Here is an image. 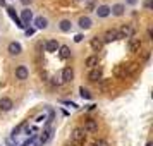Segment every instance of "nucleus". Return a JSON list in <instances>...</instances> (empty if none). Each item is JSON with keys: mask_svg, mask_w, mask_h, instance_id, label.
Listing matches in <instances>:
<instances>
[{"mask_svg": "<svg viewBox=\"0 0 153 146\" xmlns=\"http://www.w3.org/2000/svg\"><path fill=\"white\" fill-rule=\"evenodd\" d=\"M71 139H72L74 143H84L86 132H84L81 127H76V129H72V132H71Z\"/></svg>", "mask_w": 153, "mask_h": 146, "instance_id": "nucleus-1", "label": "nucleus"}, {"mask_svg": "<svg viewBox=\"0 0 153 146\" xmlns=\"http://www.w3.org/2000/svg\"><path fill=\"white\" fill-rule=\"evenodd\" d=\"M119 33V38H132L134 36V28L129 26V24H124L120 29H117Z\"/></svg>", "mask_w": 153, "mask_h": 146, "instance_id": "nucleus-2", "label": "nucleus"}, {"mask_svg": "<svg viewBox=\"0 0 153 146\" xmlns=\"http://www.w3.org/2000/svg\"><path fill=\"white\" fill-rule=\"evenodd\" d=\"M115 40H119L117 29H108V31H105V35L102 36V42L103 43H112V42H115Z\"/></svg>", "mask_w": 153, "mask_h": 146, "instance_id": "nucleus-3", "label": "nucleus"}, {"mask_svg": "<svg viewBox=\"0 0 153 146\" xmlns=\"http://www.w3.org/2000/svg\"><path fill=\"white\" fill-rule=\"evenodd\" d=\"M29 76V70L26 65H19L17 69H16V79H19V81H24V79H28Z\"/></svg>", "mask_w": 153, "mask_h": 146, "instance_id": "nucleus-4", "label": "nucleus"}, {"mask_svg": "<svg viewBox=\"0 0 153 146\" xmlns=\"http://www.w3.org/2000/svg\"><path fill=\"white\" fill-rule=\"evenodd\" d=\"M7 52L10 53V55H21V53H22V47L17 42H12V43H9Z\"/></svg>", "mask_w": 153, "mask_h": 146, "instance_id": "nucleus-5", "label": "nucleus"}, {"mask_svg": "<svg viewBox=\"0 0 153 146\" xmlns=\"http://www.w3.org/2000/svg\"><path fill=\"white\" fill-rule=\"evenodd\" d=\"M60 79H62V83H71L74 79V70L71 69V67H65L62 70V74H60Z\"/></svg>", "mask_w": 153, "mask_h": 146, "instance_id": "nucleus-6", "label": "nucleus"}, {"mask_svg": "<svg viewBox=\"0 0 153 146\" xmlns=\"http://www.w3.org/2000/svg\"><path fill=\"white\" fill-rule=\"evenodd\" d=\"M31 19H33V14H31V10L29 9H24V10H21V24L22 26H28L29 22H31Z\"/></svg>", "mask_w": 153, "mask_h": 146, "instance_id": "nucleus-7", "label": "nucleus"}, {"mask_svg": "<svg viewBox=\"0 0 153 146\" xmlns=\"http://www.w3.org/2000/svg\"><path fill=\"white\" fill-rule=\"evenodd\" d=\"M88 79H90L91 83H97L102 79V69L100 67H95V69L90 70V74H88Z\"/></svg>", "mask_w": 153, "mask_h": 146, "instance_id": "nucleus-8", "label": "nucleus"}, {"mask_svg": "<svg viewBox=\"0 0 153 146\" xmlns=\"http://www.w3.org/2000/svg\"><path fill=\"white\" fill-rule=\"evenodd\" d=\"M97 129H98L97 120H93V119H88V120L84 122V127H83V131H84V132H95Z\"/></svg>", "mask_w": 153, "mask_h": 146, "instance_id": "nucleus-9", "label": "nucleus"}, {"mask_svg": "<svg viewBox=\"0 0 153 146\" xmlns=\"http://www.w3.org/2000/svg\"><path fill=\"white\" fill-rule=\"evenodd\" d=\"M77 24H79L81 29H90L93 26V21H91V17H88V16H83V17H79Z\"/></svg>", "mask_w": 153, "mask_h": 146, "instance_id": "nucleus-10", "label": "nucleus"}, {"mask_svg": "<svg viewBox=\"0 0 153 146\" xmlns=\"http://www.w3.org/2000/svg\"><path fill=\"white\" fill-rule=\"evenodd\" d=\"M35 26L38 29H47L48 28V19L47 17H43V16H38L35 19Z\"/></svg>", "mask_w": 153, "mask_h": 146, "instance_id": "nucleus-11", "label": "nucleus"}, {"mask_svg": "<svg viewBox=\"0 0 153 146\" xmlns=\"http://www.w3.org/2000/svg\"><path fill=\"white\" fill-rule=\"evenodd\" d=\"M12 107H14V103H12V100H10V98H0V110L9 112Z\"/></svg>", "mask_w": 153, "mask_h": 146, "instance_id": "nucleus-12", "label": "nucleus"}, {"mask_svg": "<svg viewBox=\"0 0 153 146\" xmlns=\"http://www.w3.org/2000/svg\"><path fill=\"white\" fill-rule=\"evenodd\" d=\"M59 47H60V45H59V42H57V40H48V42L45 43V50H47V52H50V53L57 52V50H59Z\"/></svg>", "mask_w": 153, "mask_h": 146, "instance_id": "nucleus-13", "label": "nucleus"}, {"mask_svg": "<svg viewBox=\"0 0 153 146\" xmlns=\"http://www.w3.org/2000/svg\"><path fill=\"white\" fill-rule=\"evenodd\" d=\"M141 40L139 38H129V52H139Z\"/></svg>", "mask_w": 153, "mask_h": 146, "instance_id": "nucleus-14", "label": "nucleus"}, {"mask_svg": "<svg viewBox=\"0 0 153 146\" xmlns=\"http://www.w3.org/2000/svg\"><path fill=\"white\" fill-rule=\"evenodd\" d=\"M95 12H97L98 17H107V16L110 14V7H108V5H98V7L95 9Z\"/></svg>", "mask_w": 153, "mask_h": 146, "instance_id": "nucleus-15", "label": "nucleus"}, {"mask_svg": "<svg viewBox=\"0 0 153 146\" xmlns=\"http://www.w3.org/2000/svg\"><path fill=\"white\" fill-rule=\"evenodd\" d=\"M91 48L95 50V52H100L102 50V47H103V42H102V38H98V36H95V38H91Z\"/></svg>", "mask_w": 153, "mask_h": 146, "instance_id": "nucleus-16", "label": "nucleus"}, {"mask_svg": "<svg viewBox=\"0 0 153 146\" xmlns=\"http://www.w3.org/2000/svg\"><path fill=\"white\" fill-rule=\"evenodd\" d=\"M52 132H53V131H52L50 127H48V129H45V131L42 132L40 139H38V143H40V145H45V143H47V141H48L50 138H52Z\"/></svg>", "mask_w": 153, "mask_h": 146, "instance_id": "nucleus-17", "label": "nucleus"}, {"mask_svg": "<svg viewBox=\"0 0 153 146\" xmlns=\"http://www.w3.org/2000/svg\"><path fill=\"white\" fill-rule=\"evenodd\" d=\"M7 14L10 16V17H12V21H14L16 24L19 26V28H24V26H22V24H21V21H19V17H17V14H16L14 7H10V5H9V7H7Z\"/></svg>", "mask_w": 153, "mask_h": 146, "instance_id": "nucleus-18", "label": "nucleus"}, {"mask_svg": "<svg viewBox=\"0 0 153 146\" xmlns=\"http://www.w3.org/2000/svg\"><path fill=\"white\" fill-rule=\"evenodd\" d=\"M124 10H126V7L122 5V4H115V5H112V9H110V12L114 16H122Z\"/></svg>", "mask_w": 153, "mask_h": 146, "instance_id": "nucleus-19", "label": "nucleus"}, {"mask_svg": "<svg viewBox=\"0 0 153 146\" xmlns=\"http://www.w3.org/2000/svg\"><path fill=\"white\" fill-rule=\"evenodd\" d=\"M59 28H60V31L67 33V31H71V28H72V22H71L69 19H62L60 24H59Z\"/></svg>", "mask_w": 153, "mask_h": 146, "instance_id": "nucleus-20", "label": "nucleus"}, {"mask_svg": "<svg viewBox=\"0 0 153 146\" xmlns=\"http://www.w3.org/2000/svg\"><path fill=\"white\" fill-rule=\"evenodd\" d=\"M59 55L62 57V59H69V57H71V50H69V47H65V45L59 47Z\"/></svg>", "mask_w": 153, "mask_h": 146, "instance_id": "nucleus-21", "label": "nucleus"}, {"mask_svg": "<svg viewBox=\"0 0 153 146\" xmlns=\"http://www.w3.org/2000/svg\"><path fill=\"white\" fill-rule=\"evenodd\" d=\"M86 65H88V67H91V69H95V67L98 65V57L97 55L88 57V59H86Z\"/></svg>", "mask_w": 153, "mask_h": 146, "instance_id": "nucleus-22", "label": "nucleus"}, {"mask_svg": "<svg viewBox=\"0 0 153 146\" xmlns=\"http://www.w3.org/2000/svg\"><path fill=\"white\" fill-rule=\"evenodd\" d=\"M79 93H81V96L86 98V100H90V98H91V93L86 90V88H79Z\"/></svg>", "mask_w": 153, "mask_h": 146, "instance_id": "nucleus-23", "label": "nucleus"}, {"mask_svg": "<svg viewBox=\"0 0 153 146\" xmlns=\"http://www.w3.org/2000/svg\"><path fill=\"white\" fill-rule=\"evenodd\" d=\"M52 84L60 86V84H62V79H60V76H59V77H52Z\"/></svg>", "mask_w": 153, "mask_h": 146, "instance_id": "nucleus-24", "label": "nucleus"}, {"mask_svg": "<svg viewBox=\"0 0 153 146\" xmlns=\"http://www.w3.org/2000/svg\"><path fill=\"white\" fill-rule=\"evenodd\" d=\"M86 9H88V10H93V9H95V2H93V0H90V2L86 4Z\"/></svg>", "mask_w": 153, "mask_h": 146, "instance_id": "nucleus-25", "label": "nucleus"}, {"mask_svg": "<svg viewBox=\"0 0 153 146\" xmlns=\"http://www.w3.org/2000/svg\"><path fill=\"white\" fill-rule=\"evenodd\" d=\"M83 38H84L83 35H76V36H74V42H76V43H81V42H83Z\"/></svg>", "mask_w": 153, "mask_h": 146, "instance_id": "nucleus-26", "label": "nucleus"}, {"mask_svg": "<svg viewBox=\"0 0 153 146\" xmlns=\"http://www.w3.org/2000/svg\"><path fill=\"white\" fill-rule=\"evenodd\" d=\"M24 33H26V36H31L33 33H35V28H28L26 31H24Z\"/></svg>", "mask_w": 153, "mask_h": 146, "instance_id": "nucleus-27", "label": "nucleus"}, {"mask_svg": "<svg viewBox=\"0 0 153 146\" xmlns=\"http://www.w3.org/2000/svg\"><path fill=\"white\" fill-rule=\"evenodd\" d=\"M152 7V0H146L145 2V9H150Z\"/></svg>", "mask_w": 153, "mask_h": 146, "instance_id": "nucleus-28", "label": "nucleus"}, {"mask_svg": "<svg viewBox=\"0 0 153 146\" xmlns=\"http://www.w3.org/2000/svg\"><path fill=\"white\" fill-rule=\"evenodd\" d=\"M126 2H127L129 5H136V2H138V0H126Z\"/></svg>", "mask_w": 153, "mask_h": 146, "instance_id": "nucleus-29", "label": "nucleus"}, {"mask_svg": "<svg viewBox=\"0 0 153 146\" xmlns=\"http://www.w3.org/2000/svg\"><path fill=\"white\" fill-rule=\"evenodd\" d=\"M31 2H33V0H21L22 5H28V4H31Z\"/></svg>", "mask_w": 153, "mask_h": 146, "instance_id": "nucleus-30", "label": "nucleus"}, {"mask_svg": "<svg viewBox=\"0 0 153 146\" xmlns=\"http://www.w3.org/2000/svg\"><path fill=\"white\" fill-rule=\"evenodd\" d=\"M5 4V0H0V5H4Z\"/></svg>", "mask_w": 153, "mask_h": 146, "instance_id": "nucleus-31", "label": "nucleus"}, {"mask_svg": "<svg viewBox=\"0 0 153 146\" xmlns=\"http://www.w3.org/2000/svg\"><path fill=\"white\" fill-rule=\"evenodd\" d=\"M90 146H98V145H97V143H93V145H90Z\"/></svg>", "mask_w": 153, "mask_h": 146, "instance_id": "nucleus-32", "label": "nucleus"}, {"mask_svg": "<svg viewBox=\"0 0 153 146\" xmlns=\"http://www.w3.org/2000/svg\"><path fill=\"white\" fill-rule=\"evenodd\" d=\"M72 146H74V145H72Z\"/></svg>", "mask_w": 153, "mask_h": 146, "instance_id": "nucleus-33", "label": "nucleus"}]
</instances>
